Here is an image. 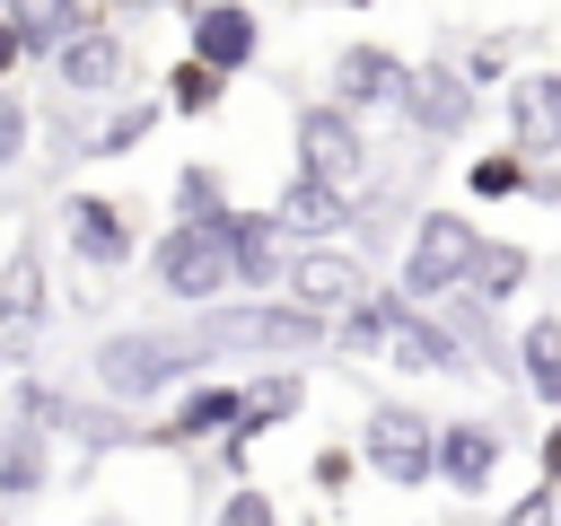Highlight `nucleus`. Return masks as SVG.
Masks as SVG:
<instances>
[{
    "instance_id": "5",
    "label": "nucleus",
    "mask_w": 561,
    "mask_h": 526,
    "mask_svg": "<svg viewBox=\"0 0 561 526\" xmlns=\"http://www.w3.org/2000/svg\"><path fill=\"white\" fill-rule=\"evenodd\" d=\"M359 465L386 482V491H430L438 482V421L403 395H377L359 412Z\"/></svg>"
},
{
    "instance_id": "10",
    "label": "nucleus",
    "mask_w": 561,
    "mask_h": 526,
    "mask_svg": "<svg viewBox=\"0 0 561 526\" xmlns=\"http://www.w3.org/2000/svg\"><path fill=\"white\" fill-rule=\"evenodd\" d=\"M184 53L219 79L263 61V9L254 0H184Z\"/></svg>"
},
{
    "instance_id": "45",
    "label": "nucleus",
    "mask_w": 561,
    "mask_h": 526,
    "mask_svg": "<svg viewBox=\"0 0 561 526\" xmlns=\"http://www.w3.org/2000/svg\"><path fill=\"white\" fill-rule=\"evenodd\" d=\"M0 9H9V0H0Z\"/></svg>"
},
{
    "instance_id": "19",
    "label": "nucleus",
    "mask_w": 561,
    "mask_h": 526,
    "mask_svg": "<svg viewBox=\"0 0 561 526\" xmlns=\"http://www.w3.org/2000/svg\"><path fill=\"white\" fill-rule=\"evenodd\" d=\"M351 210H359L351 193H333V184H316V175H298V167H289V184L272 193V219L289 228V245H342V237H351Z\"/></svg>"
},
{
    "instance_id": "4",
    "label": "nucleus",
    "mask_w": 561,
    "mask_h": 526,
    "mask_svg": "<svg viewBox=\"0 0 561 526\" xmlns=\"http://www.w3.org/2000/svg\"><path fill=\"white\" fill-rule=\"evenodd\" d=\"M473 254H482V228H473L465 210H421L412 237H403V254H394V289H403L412 307H447V298L465 289Z\"/></svg>"
},
{
    "instance_id": "2",
    "label": "nucleus",
    "mask_w": 561,
    "mask_h": 526,
    "mask_svg": "<svg viewBox=\"0 0 561 526\" xmlns=\"http://www.w3.org/2000/svg\"><path fill=\"white\" fill-rule=\"evenodd\" d=\"M193 377H202V359H193L184 324H114V333L88 342V386H96V403L140 412V403H158V395H184Z\"/></svg>"
},
{
    "instance_id": "14",
    "label": "nucleus",
    "mask_w": 561,
    "mask_h": 526,
    "mask_svg": "<svg viewBox=\"0 0 561 526\" xmlns=\"http://www.w3.org/2000/svg\"><path fill=\"white\" fill-rule=\"evenodd\" d=\"M324 79H333L324 96H333L342 114H359V123H368V114H394V96H403L412 61H403L394 44H377V35H359V44H342V53H333V70H324Z\"/></svg>"
},
{
    "instance_id": "7",
    "label": "nucleus",
    "mask_w": 561,
    "mask_h": 526,
    "mask_svg": "<svg viewBox=\"0 0 561 526\" xmlns=\"http://www.w3.org/2000/svg\"><path fill=\"white\" fill-rule=\"evenodd\" d=\"M53 237H61V254H70L79 272H123V263L140 254V210L114 202V193L70 184V193L53 202Z\"/></svg>"
},
{
    "instance_id": "1",
    "label": "nucleus",
    "mask_w": 561,
    "mask_h": 526,
    "mask_svg": "<svg viewBox=\"0 0 561 526\" xmlns=\"http://www.w3.org/2000/svg\"><path fill=\"white\" fill-rule=\"evenodd\" d=\"M184 342H193V359H202V368H210V359L298 368V359L333 351V324H324V316H307V307H289V298H219V307L184 316Z\"/></svg>"
},
{
    "instance_id": "25",
    "label": "nucleus",
    "mask_w": 561,
    "mask_h": 526,
    "mask_svg": "<svg viewBox=\"0 0 561 526\" xmlns=\"http://www.w3.org/2000/svg\"><path fill=\"white\" fill-rule=\"evenodd\" d=\"M403 307H412L403 289H368V298H359V307L333 324V351H342V359H386V342H394Z\"/></svg>"
},
{
    "instance_id": "22",
    "label": "nucleus",
    "mask_w": 561,
    "mask_h": 526,
    "mask_svg": "<svg viewBox=\"0 0 561 526\" xmlns=\"http://www.w3.org/2000/svg\"><path fill=\"white\" fill-rule=\"evenodd\" d=\"M307 412V368H254L245 377V412H237V438L254 447V438H272L280 421H298Z\"/></svg>"
},
{
    "instance_id": "42",
    "label": "nucleus",
    "mask_w": 561,
    "mask_h": 526,
    "mask_svg": "<svg viewBox=\"0 0 561 526\" xmlns=\"http://www.w3.org/2000/svg\"><path fill=\"white\" fill-rule=\"evenodd\" d=\"M9 377H26V359H18L9 342H0V386H9Z\"/></svg>"
},
{
    "instance_id": "29",
    "label": "nucleus",
    "mask_w": 561,
    "mask_h": 526,
    "mask_svg": "<svg viewBox=\"0 0 561 526\" xmlns=\"http://www.w3.org/2000/svg\"><path fill=\"white\" fill-rule=\"evenodd\" d=\"M219 96H228V79L219 70H202L193 53L167 70V114H184V123H202V114H219Z\"/></svg>"
},
{
    "instance_id": "33",
    "label": "nucleus",
    "mask_w": 561,
    "mask_h": 526,
    "mask_svg": "<svg viewBox=\"0 0 561 526\" xmlns=\"http://www.w3.org/2000/svg\"><path fill=\"white\" fill-rule=\"evenodd\" d=\"M508 53H517L508 35H482V44H465V53H456V70H465V88H473V96H491V79L508 88V79H517V70H508Z\"/></svg>"
},
{
    "instance_id": "32",
    "label": "nucleus",
    "mask_w": 561,
    "mask_h": 526,
    "mask_svg": "<svg viewBox=\"0 0 561 526\" xmlns=\"http://www.w3.org/2000/svg\"><path fill=\"white\" fill-rule=\"evenodd\" d=\"M359 473H368V465H359V447H351V438H324V447L307 456V482H316L324 500H351V482H359Z\"/></svg>"
},
{
    "instance_id": "31",
    "label": "nucleus",
    "mask_w": 561,
    "mask_h": 526,
    "mask_svg": "<svg viewBox=\"0 0 561 526\" xmlns=\"http://www.w3.org/2000/svg\"><path fill=\"white\" fill-rule=\"evenodd\" d=\"M26 158H35V96L0 88V175H18Z\"/></svg>"
},
{
    "instance_id": "43",
    "label": "nucleus",
    "mask_w": 561,
    "mask_h": 526,
    "mask_svg": "<svg viewBox=\"0 0 561 526\" xmlns=\"http://www.w3.org/2000/svg\"><path fill=\"white\" fill-rule=\"evenodd\" d=\"M333 9H368V0H333Z\"/></svg>"
},
{
    "instance_id": "36",
    "label": "nucleus",
    "mask_w": 561,
    "mask_h": 526,
    "mask_svg": "<svg viewBox=\"0 0 561 526\" xmlns=\"http://www.w3.org/2000/svg\"><path fill=\"white\" fill-rule=\"evenodd\" d=\"M158 9H175V0H96V18L123 26V35H131V18H158Z\"/></svg>"
},
{
    "instance_id": "17",
    "label": "nucleus",
    "mask_w": 561,
    "mask_h": 526,
    "mask_svg": "<svg viewBox=\"0 0 561 526\" xmlns=\"http://www.w3.org/2000/svg\"><path fill=\"white\" fill-rule=\"evenodd\" d=\"M53 324V272H44V245L26 237V245H9V263H0V342L18 351V359H35V333Z\"/></svg>"
},
{
    "instance_id": "21",
    "label": "nucleus",
    "mask_w": 561,
    "mask_h": 526,
    "mask_svg": "<svg viewBox=\"0 0 561 526\" xmlns=\"http://www.w3.org/2000/svg\"><path fill=\"white\" fill-rule=\"evenodd\" d=\"M535 281V245H517V237H482V254H473V272H465V289L456 298H473V307H508L517 289Z\"/></svg>"
},
{
    "instance_id": "39",
    "label": "nucleus",
    "mask_w": 561,
    "mask_h": 526,
    "mask_svg": "<svg viewBox=\"0 0 561 526\" xmlns=\"http://www.w3.org/2000/svg\"><path fill=\"white\" fill-rule=\"evenodd\" d=\"M526 202H543V210H552V202H561V167H535V175H526Z\"/></svg>"
},
{
    "instance_id": "44",
    "label": "nucleus",
    "mask_w": 561,
    "mask_h": 526,
    "mask_svg": "<svg viewBox=\"0 0 561 526\" xmlns=\"http://www.w3.org/2000/svg\"><path fill=\"white\" fill-rule=\"evenodd\" d=\"M0 526H18V517H9V508H0Z\"/></svg>"
},
{
    "instance_id": "30",
    "label": "nucleus",
    "mask_w": 561,
    "mask_h": 526,
    "mask_svg": "<svg viewBox=\"0 0 561 526\" xmlns=\"http://www.w3.org/2000/svg\"><path fill=\"white\" fill-rule=\"evenodd\" d=\"M526 175H535V167H526L517 149H482V158H465V193H473V202H517Z\"/></svg>"
},
{
    "instance_id": "38",
    "label": "nucleus",
    "mask_w": 561,
    "mask_h": 526,
    "mask_svg": "<svg viewBox=\"0 0 561 526\" xmlns=\"http://www.w3.org/2000/svg\"><path fill=\"white\" fill-rule=\"evenodd\" d=\"M535 465H543V482H552V491H561V412H552V430H543V438H535Z\"/></svg>"
},
{
    "instance_id": "35",
    "label": "nucleus",
    "mask_w": 561,
    "mask_h": 526,
    "mask_svg": "<svg viewBox=\"0 0 561 526\" xmlns=\"http://www.w3.org/2000/svg\"><path fill=\"white\" fill-rule=\"evenodd\" d=\"M491 526H561V491H552V482H535L526 500H508V508H491Z\"/></svg>"
},
{
    "instance_id": "26",
    "label": "nucleus",
    "mask_w": 561,
    "mask_h": 526,
    "mask_svg": "<svg viewBox=\"0 0 561 526\" xmlns=\"http://www.w3.org/2000/svg\"><path fill=\"white\" fill-rule=\"evenodd\" d=\"M158 114H167V96H114V105L96 114V140H88V158H131V149H149Z\"/></svg>"
},
{
    "instance_id": "41",
    "label": "nucleus",
    "mask_w": 561,
    "mask_h": 526,
    "mask_svg": "<svg viewBox=\"0 0 561 526\" xmlns=\"http://www.w3.org/2000/svg\"><path fill=\"white\" fill-rule=\"evenodd\" d=\"M79 526H140L131 508H96V517H79Z\"/></svg>"
},
{
    "instance_id": "9",
    "label": "nucleus",
    "mask_w": 561,
    "mask_h": 526,
    "mask_svg": "<svg viewBox=\"0 0 561 526\" xmlns=\"http://www.w3.org/2000/svg\"><path fill=\"white\" fill-rule=\"evenodd\" d=\"M44 70H53V96H70V105H114V96L131 88V35L96 18V26L70 35Z\"/></svg>"
},
{
    "instance_id": "18",
    "label": "nucleus",
    "mask_w": 561,
    "mask_h": 526,
    "mask_svg": "<svg viewBox=\"0 0 561 526\" xmlns=\"http://www.w3.org/2000/svg\"><path fill=\"white\" fill-rule=\"evenodd\" d=\"M61 482V438H44L35 421L0 412V508H26Z\"/></svg>"
},
{
    "instance_id": "34",
    "label": "nucleus",
    "mask_w": 561,
    "mask_h": 526,
    "mask_svg": "<svg viewBox=\"0 0 561 526\" xmlns=\"http://www.w3.org/2000/svg\"><path fill=\"white\" fill-rule=\"evenodd\" d=\"M210 526H280V500L254 491V482H237L228 500H210Z\"/></svg>"
},
{
    "instance_id": "20",
    "label": "nucleus",
    "mask_w": 561,
    "mask_h": 526,
    "mask_svg": "<svg viewBox=\"0 0 561 526\" xmlns=\"http://www.w3.org/2000/svg\"><path fill=\"white\" fill-rule=\"evenodd\" d=\"M386 368H394V377H473V359H465V342L438 324V307H403V324H394V342H386Z\"/></svg>"
},
{
    "instance_id": "40",
    "label": "nucleus",
    "mask_w": 561,
    "mask_h": 526,
    "mask_svg": "<svg viewBox=\"0 0 561 526\" xmlns=\"http://www.w3.org/2000/svg\"><path fill=\"white\" fill-rule=\"evenodd\" d=\"M245 456H254L245 438H219V447H210V465H219V473H245Z\"/></svg>"
},
{
    "instance_id": "16",
    "label": "nucleus",
    "mask_w": 561,
    "mask_h": 526,
    "mask_svg": "<svg viewBox=\"0 0 561 526\" xmlns=\"http://www.w3.org/2000/svg\"><path fill=\"white\" fill-rule=\"evenodd\" d=\"M500 456H508V430H500L491 412H456V421H438V482H447L456 500H491Z\"/></svg>"
},
{
    "instance_id": "27",
    "label": "nucleus",
    "mask_w": 561,
    "mask_h": 526,
    "mask_svg": "<svg viewBox=\"0 0 561 526\" xmlns=\"http://www.w3.org/2000/svg\"><path fill=\"white\" fill-rule=\"evenodd\" d=\"M228 210H237V202H228V175H219L210 158H184V167H175V219H184V228H219Z\"/></svg>"
},
{
    "instance_id": "8",
    "label": "nucleus",
    "mask_w": 561,
    "mask_h": 526,
    "mask_svg": "<svg viewBox=\"0 0 561 526\" xmlns=\"http://www.w3.org/2000/svg\"><path fill=\"white\" fill-rule=\"evenodd\" d=\"M368 289H377V272H368L359 245H298L289 254V281H280V298L307 307V316H324V324H342Z\"/></svg>"
},
{
    "instance_id": "6",
    "label": "nucleus",
    "mask_w": 561,
    "mask_h": 526,
    "mask_svg": "<svg viewBox=\"0 0 561 526\" xmlns=\"http://www.w3.org/2000/svg\"><path fill=\"white\" fill-rule=\"evenodd\" d=\"M149 289H158L167 307H184V316H202V307L237 298L219 228H184V219H167V228L149 237Z\"/></svg>"
},
{
    "instance_id": "12",
    "label": "nucleus",
    "mask_w": 561,
    "mask_h": 526,
    "mask_svg": "<svg viewBox=\"0 0 561 526\" xmlns=\"http://www.w3.org/2000/svg\"><path fill=\"white\" fill-rule=\"evenodd\" d=\"M219 245H228V281H237V298H280V281H289V228L272 219V210H228L219 219Z\"/></svg>"
},
{
    "instance_id": "28",
    "label": "nucleus",
    "mask_w": 561,
    "mask_h": 526,
    "mask_svg": "<svg viewBox=\"0 0 561 526\" xmlns=\"http://www.w3.org/2000/svg\"><path fill=\"white\" fill-rule=\"evenodd\" d=\"M351 228H359V254H386V245L403 254V237H412L403 228V184H368L359 210H351Z\"/></svg>"
},
{
    "instance_id": "23",
    "label": "nucleus",
    "mask_w": 561,
    "mask_h": 526,
    "mask_svg": "<svg viewBox=\"0 0 561 526\" xmlns=\"http://www.w3.org/2000/svg\"><path fill=\"white\" fill-rule=\"evenodd\" d=\"M517 395H535L543 412H561V307L517 324Z\"/></svg>"
},
{
    "instance_id": "24",
    "label": "nucleus",
    "mask_w": 561,
    "mask_h": 526,
    "mask_svg": "<svg viewBox=\"0 0 561 526\" xmlns=\"http://www.w3.org/2000/svg\"><path fill=\"white\" fill-rule=\"evenodd\" d=\"M9 26L26 35V61H53L70 35L96 26V0H9Z\"/></svg>"
},
{
    "instance_id": "37",
    "label": "nucleus",
    "mask_w": 561,
    "mask_h": 526,
    "mask_svg": "<svg viewBox=\"0 0 561 526\" xmlns=\"http://www.w3.org/2000/svg\"><path fill=\"white\" fill-rule=\"evenodd\" d=\"M18 70H26V35H18V26H9V9H0V88H9Z\"/></svg>"
},
{
    "instance_id": "3",
    "label": "nucleus",
    "mask_w": 561,
    "mask_h": 526,
    "mask_svg": "<svg viewBox=\"0 0 561 526\" xmlns=\"http://www.w3.org/2000/svg\"><path fill=\"white\" fill-rule=\"evenodd\" d=\"M289 149H298V175H316V184H333V193H351V202L377 184L368 123H359V114H342L333 96H307V105L289 114Z\"/></svg>"
},
{
    "instance_id": "15",
    "label": "nucleus",
    "mask_w": 561,
    "mask_h": 526,
    "mask_svg": "<svg viewBox=\"0 0 561 526\" xmlns=\"http://www.w3.org/2000/svg\"><path fill=\"white\" fill-rule=\"evenodd\" d=\"M237 412H245V377H193L167 403V421L149 430V447H219V438H237Z\"/></svg>"
},
{
    "instance_id": "11",
    "label": "nucleus",
    "mask_w": 561,
    "mask_h": 526,
    "mask_svg": "<svg viewBox=\"0 0 561 526\" xmlns=\"http://www.w3.org/2000/svg\"><path fill=\"white\" fill-rule=\"evenodd\" d=\"M394 114H403V132H412V140H465V132H473V114H482V96H473V88H465V70L438 53V61H412V79H403Z\"/></svg>"
},
{
    "instance_id": "13",
    "label": "nucleus",
    "mask_w": 561,
    "mask_h": 526,
    "mask_svg": "<svg viewBox=\"0 0 561 526\" xmlns=\"http://www.w3.org/2000/svg\"><path fill=\"white\" fill-rule=\"evenodd\" d=\"M500 105H508V149H517L526 167H561V61L517 70V79L500 88Z\"/></svg>"
}]
</instances>
